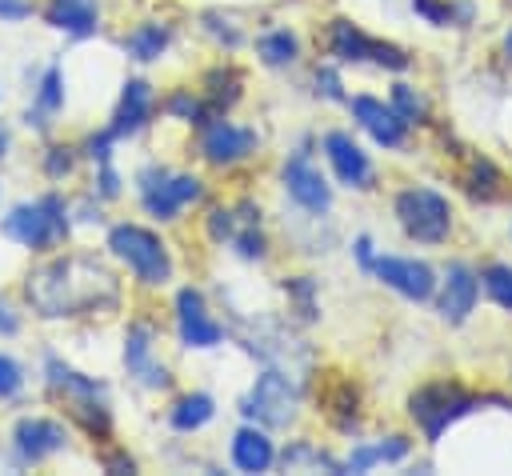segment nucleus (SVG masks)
Returning a JSON list of instances; mask_svg holds the SVG:
<instances>
[{"instance_id": "nucleus-1", "label": "nucleus", "mask_w": 512, "mask_h": 476, "mask_svg": "<svg viewBox=\"0 0 512 476\" xmlns=\"http://www.w3.org/2000/svg\"><path fill=\"white\" fill-rule=\"evenodd\" d=\"M76 268L80 260H56L48 268H40L32 280H28V300L44 312V316H68L76 308H84L92 296H96V276L88 284L76 280Z\"/></svg>"}, {"instance_id": "nucleus-2", "label": "nucleus", "mask_w": 512, "mask_h": 476, "mask_svg": "<svg viewBox=\"0 0 512 476\" xmlns=\"http://www.w3.org/2000/svg\"><path fill=\"white\" fill-rule=\"evenodd\" d=\"M108 248L144 280V284H164L168 272H172V260H168V248L160 244V236H152L148 228H136V224H116L108 232Z\"/></svg>"}, {"instance_id": "nucleus-3", "label": "nucleus", "mask_w": 512, "mask_h": 476, "mask_svg": "<svg viewBox=\"0 0 512 476\" xmlns=\"http://www.w3.org/2000/svg\"><path fill=\"white\" fill-rule=\"evenodd\" d=\"M4 236H12L16 244L24 248H48L52 240H60L68 232V220H64V204L60 196H44L36 204H20L4 216Z\"/></svg>"}, {"instance_id": "nucleus-4", "label": "nucleus", "mask_w": 512, "mask_h": 476, "mask_svg": "<svg viewBox=\"0 0 512 476\" xmlns=\"http://www.w3.org/2000/svg\"><path fill=\"white\" fill-rule=\"evenodd\" d=\"M396 216L404 224V232L412 240H424V244H440L452 228V212H448V200L432 188H404L396 196Z\"/></svg>"}, {"instance_id": "nucleus-5", "label": "nucleus", "mask_w": 512, "mask_h": 476, "mask_svg": "<svg viewBox=\"0 0 512 476\" xmlns=\"http://www.w3.org/2000/svg\"><path fill=\"white\" fill-rule=\"evenodd\" d=\"M472 404H476V396L460 392L456 384H428V388L412 392V400H408V408H412V416L420 420V428H424L428 440H440V432H444L456 416H464Z\"/></svg>"}, {"instance_id": "nucleus-6", "label": "nucleus", "mask_w": 512, "mask_h": 476, "mask_svg": "<svg viewBox=\"0 0 512 476\" xmlns=\"http://www.w3.org/2000/svg\"><path fill=\"white\" fill-rule=\"evenodd\" d=\"M244 412L260 416V420L272 424V428H284V424L296 416V388H292L280 372H264V376L256 380V388H252Z\"/></svg>"}, {"instance_id": "nucleus-7", "label": "nucleus", "mask_w": 512, "mask_h": 476, "mask_svg": "<svg viewBox=\"0 0 512 476\" xmlns=\"http://www.w3.org/2000/svg\"><path fill=\"white\" fill-rule=\"evenodd\" d=\"M140 180H144V184H140L144 208H148L152 216H160V220L176 216L180 204H188V200L200 196V180H196V176H164V172L156 176V172H144Z\"/></svg>"}, {"instance_id": "nucleus-8", "label": "nucleus", "mask_w": 512, "mask_h": 476, "mask_svg": "<svg viewBox=\"0 0 512 476\" xmlns=\"http://www.w3.org/2000/svg\"><path fill=\"white\" fill-rule=\"evenodd\" d=\"M372 272H376L388 288H396L400 296H408V300H428L432 288H436V276H432V268H428L424 260L384 256V260H372Z\"/></svg>"}, {"instance_id": "nucleus-9", "label": "nucleus", "mask_w": 512, "mask_h": 476, "mask_svg": "<svg viewBox=\"0 0 512 476\" xmlns=\"http://www.w3.org/2000/svg\"><path fill=\"white\" fill-rule=\"evenodd\" d=\"M176 320H180V340L188 348H212L224 336L220 324L204 312V296L196 288H180V296H176Z\"/></svg>"}, {"instance_id": "nucleus-10", "label": "nucleus", "mask_w": 512, "mask_h": 476, "mask_svg": "<svg viewBox=\"0 0 512 476\" xmlns=\"http://www.w3.org/2000/svg\"><path fill=\"white\" fill-rule=\"evenodd\" d=\"M252 148H256V132L252 128H240L232 120H216L204 132V156L212 164H236V160L252 156Z\"/></svg>"}, {"instance_id": "nucleus-11", "label": "nucleus", "mask_w": 512, "mask_h": 476, "mask_svg": "<svg viewBox=\"0 0 512 476\" xmlns=\"http://www.w3.org/2000/svg\"><path fill=\"white\" fill-rule=\"evenodd\" d=\"M284 188H288V196H292L296 204H304L308 212H324L328 200H332L324 176H320L304 156H292V160L284 164Z\"/></svg>"}, {"instance_id": "nucleus-12", "label": "nucleus", "mask_w": 512, "mask_h": 476, "mask_svg": "<svg viewBox=\"0 0 512 476\" xmlns=\"http://www.w3.org/2000/svg\"><path fill=\"white\" fill-rule=\"evenodd\" d=\"M352 116L384 144V148H396V144H404V116L396 112V108H384L380 100H372V96H356L352 100Z\"/></svg>"}, {"instance_id": "nucleus-13", "label": "nucleus", "mask_w": 512, "mask_h": 476, "mask_svg": "<svg viewBox=\"0 0 512 476\" xmlns=\"http://www.w3.org/2000/svg\"><path fill=\"white\" fill-rule=\"evenodd\" d=\"M64 448V428L56 420H40V416H24L16 424V452L24 460H44L48 452Z\"/></svg>"}, {"instance_id": "nucleus-14", "label": "nucleus", "mask_w": 512, "mask_h": 476, "mask_svg": "<svg viewBox=\"0 0 512 476\" xmlns=\"http://www.w3.org/2000/svg\"><path fill=\"white\" fill-rule=\"evenodd\" d=\"M324 148H328V160H332V168H336V176H340L344 184L364 188V184L372 180V164H368V156L352 144V136H344V132H328Z\"/></svg>"}, {"instance_id": "nucleus-15", "label": "nucleus", "mask_w": 512, "mask_h": 476, "mask_svg": "<svg viewBox=\"0 0 512 476\" xmlns=\"http://www.w3.org/2000/svg\"><path fill=\"white\" fill-rule=\"evenodd\" d=\"M476 304V272L468 264H448L444 292H440V312L448 320H464Z\"/></svg>"}, {"instance_id": "nucleus-16", "label": "nucleus", "mask_w": 512, "mask_h": 476, "mask_svg": "<svg viewBox=\"0 0 512 476\" xmlns=\"http://www.w3.org/2000/svg\"><path fill=\"white\" fill-rule=\"evenodd\" d=\"M48 24L64 28L72 36H92L100 28V4L96 0H52L48 4Z\"/></svg>"}, {"instance_id": "nucleus-17", "label": "nucleus", "mask_w": 512, "mask_h": 476, "mask_svg": "<svg viewBox=\"0 0 512 476\" xmlns=\"http://www.w3.org/2000/svg\"><path fill=\"white\" fill-rule=\"evenodd\" d=\"M152 112V88L144 80H128L124 84V96H120V112H116V124L108 128L112 140L124 136V132H136Z\"/></svg>"}, {"instance_id": "nucleus-18", "label": "nucleus", "mask_w": 512, "mask_h": 476, "mask_svg": "<svg viewBox=\"0 0 512 476\" xmlns=\"http://www.w3.org/2000/svg\"><path fill=\"white\" fill-rule=\"evenodd\" d=\"M232 460L244 472H264L272 464V440L256 428H240L236 440H232Z\"/></svg>"}, {"instance_id": "nucleus-19", "label": "nucleus", "mask_w": 512, "mask_h": 476, "mask_svg": "<svg viewBox=\"0 0 512 476\" xmlns=\"http://www.w3.org/2000/svg\"><path fill=\"white\" fill-rule=\"evenodd\" d=\"M328 44H332V56H340V60H364V56H372V40L352 20H332Z\"/></svg>"}, {"instance_id": "nucleus-20", "label": "nucleus", "mask_w": 512, "mask_h": 476, "mask_svg": "<svg viewBox=\"0 0 512 476\" xmlns=\"http://www.w3.org/2000/svg\"><path fill=\"white\" fill-rule=\"evenodd\" d=\"M148 340H152V328H148V324H136V328L128 332L124 360H128V368H132V372H144V380H148V384H168V372L148 364V348H152Z\"/></svg>"}, {"instance_id": "nucleus-21", "label": "nucleus", "mask_w": 512, "mask_h": 476, "mask_svg": "<svg viewBox=\"0 0 512 476\" xmlns=\"http://www.w3.org/2000/svg\"><path fill=\"white\" fill-rule=\"evenodd\" d=\"M124 48L132 60H156L168 48V28L164 24H140L132 36H124Z\"/></svg>"}, {"instance_id": "nucleus-22", "label": "nucleus", "mask_w": 512, "mask_h": 476, "mask_svg": "<svg viewBox=\"0 0 512 476\" xmlns=\"http://www.w3.org/2000/svg\"><path fill=\"white\" fill-rule=\"evenodd\" d=\"M204 420H212V396H204V392H192L172 408V428H180V432H192Z\"/></svg>"}, {"instance_id": "nucleus-23", "label": "nucleus", "mask_w": 512, "mask_h": 476, "mask_svg": "<svg viewBox=\"0 0 512 476\" xmlns=\"http://www.w3.org/2000/svg\"><path fill=\"white\" fill-rule=\"evenodd\" d=\"M296 52H300V44H296L292 32H268V36H260V56H264V64H292Z\"/></svg>"}, {"instance_id": "nucleus-24", "label": "nucleus", "mask_w": 512, "mask_h": 476, "mask_svg": "<svg viewBox=\"0 0 512 476\" xmlns=\"http://www.w3.org/2000/svg\"><path fill=\"white\" fill-rule=\"evenodd\" d=\"M408 452V440H400V436H392L388 444H376V448H360V452H352V460H348V468H368V464H376V460H400Z\"/></svg>"}, {"instance_id": "nucleus-25", "label": "nucleus", "mask_w": 512, "mask_h": 476, "mask_svg": "<svg viewBox=\"0 0 512 476\" xmlns=\"http://www.w3.org/2000/svg\"><path fill=\"white\" fill-rule=\"evenodd\" d=\"M48 376H52L56 388H68V392H76V396H96V380H88V376L64 368L60 360H48Z\"/></svg>"}, {"instance_id": "nucleus-26", "label": "nucleus", "mask_w": 512, "mask_h": 476, "mask_svg": "<svg viewBox=\"0 0 512 476\" xmlns=\"http://www.w3.org/2000/svg\"><path fill=\"white\" fill-rule=\"evenodd\" d=\"M484 288L492 292V300H496L500 308L512 312V268H508V264H492V268H484Z\"/></svg>"}, {"instance_id": "nucleus-27", "label": "nucleus", "mask_w": 512, "mask_h": 476, "mask_svg": "<svg viewBox=\"0 0 512 476\" xmlns=\"http://www.w3.org/2000/svg\"><path fill=\"white\" fill-rule=\"evenodd\" d=\"M64 104V88H60V68H48L44 80H40V108L44 112H56Z\"/></svg>"}, {"instance_id": "nucleus-28", "label": "nucleus", "mask_w": 512, "mask_h": 476, "mask_svg": "<svg viewBox=\"0 0 512 476\" xmlns=\"http://www.w3.org/2000/svg\"><path fill=\"white\" fill-rule=\"evenodd\" d=\"M392 104H396V112H400L404 120H420V116H424V104H420V96H416L408 84H396V88H392Z\"/></svg>"}, {"instance_id": "nucleus-29", "label": "nucleus", "mask_w": 512, "mask_h": 476, "mask_svg": "<svg viewBox=\"0 0 512 476\" xmlns=\"http://www.w3.org/2000/svg\"><path fill=\"white\" fill-rule=\"evenodd\" d=\"M372 60H380L384 68H396V72L408 68V56H404L400 48H392V44H376V40H372Z\"/></svg>"}, {"instance_id": "nucleus-30", "label": "nucleus", "mask_w": 512, "mask_h": 476, "mask_svg": "<svg viewBox=\"0 0 512 476\" xmlns=\"http://www.w3.org/2000/svg\"><path fill=\"white\" fill-rule=\"evenodd\" d=\"M316 88L328 96V100H344V88H340V76L332 68H320L316 72Z\"/></svg>"}, {"instance_id": "nucleus-31", "label": "nucleus", "mask_w": 512, "mask_h": 476, "mask_svg": "<svg viewBox=\"0 0 512 476\" xmlns=\"http://www.w3.org/2000/svg\"><path fill=\"white\" fill-rule=\"evenodd\" d=\"M16 388H20V368L8 356H0V396H12Z\"/></svg>"}, {"instance_id": "nucleus-32", "label": "nucleus", "mask_w": 512, "mask_h": 476, "mask_svg": "<svg viewBox=\"0 0 512 476\" xmlns=\"http://www.w3.org/2000/svg\"><path fill=\"white\" fill-rule=\"evenodd\" d=\"M168 112H176V116H184V120H192V116H200V104L188 96V92H176L172 100H168Z\"/></svg>"}, {"instance_id": "nucleus-33", "label": "nucleus", "mask_w": 512, "mask_h": 476, "mask_svg": "<svg viewBox=\"0 0 512 476\" xmlns=\"http://www.w3.org/2000/svg\"><path fill=\"white\" fill-rule=\"evenodd\" d=\"M68 168H72L68 148H52V152H48V160H44V172H48V176H64Z\"/></svg>"}, {"instance_id": "nucleus-34", "label": "nucleus", "mask_w": 512, "mask_h": 476, "mask_svg": "<svg viewBox=\"0 0 512 476\" xmlns=\"http://www.w3.org/2000/svg\"><path fill=\"white\" fill-rule=\"evenodd\" d=\"M32 12L28 0H0V20H24Z\"/></svg>"}, {"instance_id": "nucleus-35", "label": "nucleus", "mask_w": 512, "mask_h": 476, "mask_svg": "<svg viewBox=\"0 0 512 476\" xmlns=\"http://www.w3.org/2000/svg\"><path fill=\"white\" fill-rule=\"evenodd\" d=\"M412 4H416L432 24H448V8H444V4H436V0H412Z\"/></svg>"}, {"instance_id": "nucleus-36", "label": "nucleus", "mask_w": 512, "mask_h": 476, "mask_svg": "<svg viewBox=\"0 0 512 476\" xmlns=\"http://www.w3.org/2000/svg\"><path fill=\"white\" fill-rule=\"evenodd\" d=\"M212 236H216V240L232 236V212H224V208H216V212H212Z\"/></svg>"}, {"instance_id": "nucleus-37", "label": "nucleus", "mask_w": 512, "mask_h": 476, "mask_svg": "<svg viewBox=\"0 0 512 476\" xmlns=\"http://www.w3.org/2000/svg\"><path fill=\"white\" fill-rule=\"evenodd\" d=\"M236 244H240V252H244V256H260V252H264L260 232H240V236H236Z\"/></svg>"}, {"instance_id": "nucleus-38", "label": "nucleus", "mask_w": 512, "mask_h": 476, "mask_svg": "<svg viewBox=\"0 0 512 476\" xmlns=\"http://www.w3.org/2000/svg\"><path fill=\"white\" fill-rule=\"evenodd\" d=\"M16 328H20V320H16V316H12V308L0 300V332H4V336H12Z\"/></svg>"}, {"instance_id": "nucleus-39", "label": "nucleus", "mask_w": 512, "mask_h": 476, "mask_svg": "<svg viewBox=\"0 0 512 476\" xmlns=\"http://www.w3.org/2000/svg\"><path fill=\"white\" fill-rule=\"evenodd\" d=\"M100 184H104V196H116V172H112V168H104Z\"/></svg>"}, {"instance_id": "nucleus-40", "label": "nucleus", "mask_w": 512, "mask_h": 476, "mask_svg": "<svg viewBox=\"0 0 512 476\" xmlns=\"http://www.w3.org/2000/svg\"><path fill=\"white\" fill-rule=\"evenodd\" d=\"M4 148H8V132L0 128V156H4Z\"/></svg>"}]
</instances>
